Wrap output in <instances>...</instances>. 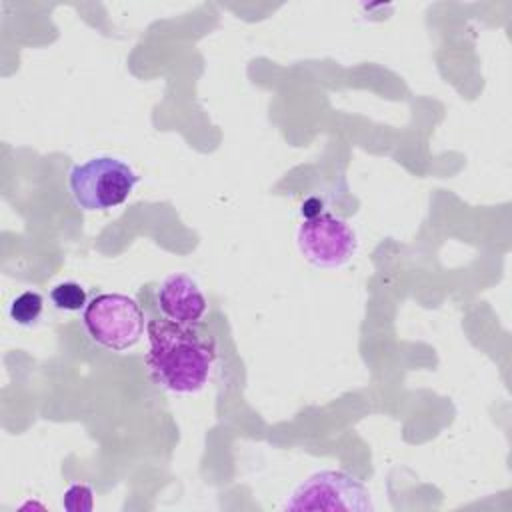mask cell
<instances>
[{"label":"cell","instance_id":"6da1fadb","mask_svg":"<svg viewBox=\"0 0 512 512\" xmlns=\"http://www.w3.org/2000/svg\"><path fill=\"white\" fill-rule=\"evenodd\" d=\"M146 366L154 382L176 394H194L204 388L216 362V340L200 324H180L168 318H150Z\"/></svg>","mask_w":512,"mask_h":512},{"label":"cell","instance_id":"7a4b0ae2","mask_svg":"<svg viewBox=\"0 0 512 512\" xmlns=\"http://www.w3.org/2000/svg\"><path fill=\"white\" fill-rule=\"evenodd\" d=\"M138 174L116 156H94L76 164L68 184L84 210H108L124 204L138 184Z\"/></svg>","mask_w":512,"mask_h":512},{"label":"cell","instance_id":"3957f363","mask_svg":"<svg viewBox=\"0 0 512 512\" xmlns=\"http://www.w3.org/2000/svg\"><path fill=\"white\" fill-rule=\"evenodd\" d=\"M82 322L96 344L108 350H126L142 336L144 312L134 298L106 292L86 304Z\"/></svg>","mask_w":512,"mask_h":512},{"label":"cell","instance_id":"277c9868","mask_svg":"<svg viewBox=\"0 0 512 512\" xmlns=\"http://www.w3.org/2000/svg\"><path fill=\"white\" fill-rule=\"evenodd\" d=\"M284 510L372 512L374 504L368 488L358 478L342 470H320L296 486Z\"/></svg>","mask_w":512,"mask_h":512},{"label":"cell","instance_id":"5b68a950","mask_svg":"<svg viewBox=\"0 0 512 512\" xmlns=\"http://www.w3.org/2000/svg\"><path fill=\"white\" fill-rule=\"evenodd\" d=\"M296 244L310 264L338 268L356 254L358 238L346 220L330 212H320L314 218L302 220L296 232Z\"/></svg>","mask_w":512,"mask_h":512},{"label":"cell","instance_id":"8992f818","mask_svg":"<svg viewBox=\"0 0 512 512\" xmlns=\"http://www.w3.org/2000/svg\"><path fill=\"white\" fill-rule=\"evenodd\" d=\"M156 304L164 318L180 324H198L208 302L200 286L188 274L166 276L156 292Z\"/></svg>","mask_w":512,"mask_h":512},{"label":"cell","instance_id":"52a82bcc","mask_svg":"<svg viewBox=\"0 0 512 512\" xmlns=\"http://www.w3.org/2000/svg\"><path fill=\"white\" fill-rule=\"evenodd\" d=\"M44 298L36 290H24L10 302V318L20 326H32L40 318Z\"/></svg>","mask_w":512,"mask_h":512},{"label":"cell","instance_id":"ba28073f","mask_svg":"<svg viewBox=\"0 0 512 512\" xmlns=\"http://www.w3.org/2000/svg\"><path fill=\"white\" fill-rule=\"evenodd\" d=\"M50 300L58 310L78 312L86 308V290L78 282H60L50 290Z\"/></svg>","mask_w":512,"mask_h":512},{"label":"cell","instance_id":"9c48e42d","mask_svg":"<svg viewBox=\"0 0 512 512\" xmlns=\"http://www.w3.org/2000/svg\"><path fill=\"white\" fill-rule=\"evenodd\" d=\"M92 488L86 486V484H74L66 490L64 498H62V504L66 510H72V512H88L92 510L94 502H92Z\"/></svg>","mask_w":512,"mask_h":512},{"label":"cell","instance_id":"30bf717a","mask_svg":"<svg viewBox=\"0 0 512 512\" xmlns=\"http://www.w3.org/2000/svg\"><path fill=\"white\" fill-rule=\"evenodd\" d=\"M300 212H302L304 220H306V218H314V216H318V214L322 212V202L316 200V198H308V200L302 204Z\"/></svg>","mask_w":512,"mask_h":512}]
</instances>
